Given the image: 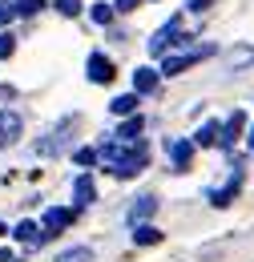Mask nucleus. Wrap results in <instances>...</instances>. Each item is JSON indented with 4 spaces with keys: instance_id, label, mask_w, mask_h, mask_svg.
<instances>
[{
    "instance_id": "nucleus-11",
    "label": "nucleus",
    "mask_w": 254,
    "mask_h": 262,
    "mask_svg": "<svg viewBox=\"0 0 254 262\" xmlns=\"http://www.w3.org/2000/svg\"><path fill=\"white\" fill-rule=\"evenodd\" d=\"M158 77H161V69H137L133 73V93H154Z\"/></svg>"
},
{
    "instance_id": "nucleus-24",
    "label": "nucleus",
    "mask_w": 254,
    "mask_h": 262,
    "mask_svg": "<svg viewBox=\"0 0 254 262\" xmlns=\"http://www.w3.org/2000/svg\"><path fill=\"white\" fill-rule=\"evenodd\" d=\"M57 12H61V16H77L81 4H77V0H57Z\"/></svg>"
},
{
    "instance_id": "nucleus-1",
    "label": "nucleus",
    "mask_w": 254,
    "mask_h": 262,
    "mask_svg": "<svg viewBox=\"0 0 254 262\" xmlns=\"http://www.w3.org/2000/svg\"><path fill=\"white\" fill-rule=\"evenodd\" d=\"M214 53V45H194V49H186V53H174V57H165L161 61V77H178L182 69H190V65H198L202 57H210Z\"/></svg>"
},
{
    "instance_id": "nucleus-19",
    "label": "nucleus",
    "mask_w": 254,
    "mask_h": 262,
    "mask_svg": "<svg viewBox=\"0 0 254 262\" xmlns=\"http://www.w3.org/2000/svg\"><path fill=\"white\" fill-rule=\"evenodd\" d=\"M57 262H93V250L89 246H73V250L57 254Z\"/></svg>"
},
{
    "instance_id": "nucleus-29",
    "label": "nucleus",
    "mask_w": 254,
    "mask_h": 262,
    "mask_svg": "<svg viewBox=\"0 0 254 262\" xmlns=\"http://www.w3.org/2000/svg\"><path fill=\"white\" fill-rule=\"evenodd\" d=\"M0 262H12V254H8V250H0Z\"/></svg>"
},
{
    "instance_id": "nucleus-17",
    "label": "nucleus",
    "mask_w": 254,
    "mask_h": 262,
    "mask_svg": "<svg viewBox=\"0 0 254 262\" xmlns=\"http://www.w3.org/2000/svg\"><path fill=\"white\" fill-rule=\"evenodd\" d=\"M133 242H137V246H154V242H161V230L150 226V222H145V226H133Z\"/></svg>"
},
{
    "instance_id": "nucleus-22",
    "label": "nucleus",
    "mask_w": 254,
    "mask_h": 262,
    "mask_svg": "<svg viewBox=\"0 0 254 262\" xmlns=\"http://www.w3.org/2000/svg\"><path fill=\"white\" fill-rule=\"evenodd\" d=\"M40 8H49L45 0H16V12L20 16H32V12H40Z\"/></svg>"
},
{
    "instance_id": "nucleus-5",
    "label": "nucleus",
    "mask_w": 254,
    "mask_h": 262,
    "mask_svg": "<svg viewBox=\"0 0 254 262\" xmlns=\"http://www.w3.org/2000/svg\"><path fill=\"white\" fill-rule=\"evenodd\" d=\"M145 165H150V154H145V145H133L125 162H121V165H113V173H117V178H133V173H141Z\"/></svg>"
},
{
    "instance_id": "nucleus-15",
    "label": "nucleus",
    "mask_w": 254,
    "mask_h": 262,
    "mask_svg": "<svg viewBox=\"0 0 254 262\" xmlns=\"http://www.w3.org/2000/svg\"><path fill=\"white\" fill-rule=\"evenodd\" d=\"M218 141H222V125L218 121H206L202 129L194 133V145H218Z\"/></svg>"
},
{
    "instance_id": "nucleus-13",
    "label": "nucleus",
    "mask_w": 254,
    "mask_h": 262,
    "mask_svg": "<svg viewBox=\"0 0 254 262\" xmlns=\"http://www.w3.org/2000/svg\"><path fill=\"white\" fill-rule=\"evenodd\" d=\"M69 218H73L69 210H45V242H49L61 226H69Z\"/></svg>"
},
{
    "instance_id": "nucleus-31",
    "label": "nucleus",
    "mask_w": 254,
    "mask_h": 262,
    "mask_svg": "<svg viewBox=\"0 0 254 262\" xmlns=\"http://www.w3.org/2000/svg\"><path fill=\"white\" fill-rule=\"evenodd\" d=\"M0 234H8V226H4V222H0Z\"/></svg>"
},
{
    "instance_id": "nucleus-20",
    "label": "nucleus",
    "mask_w": 254,
    "mask_h": 262,
    "mask_svg": "<svg viewBox=\"0 0 254 262\" xmlns=\"http://www.w3.org/2000/svg\"><path fill=\"white\" fill-rule=\"evenodd\" d=\"M113 12H117V4H105V0L93 4V20H97V25H109V20H113Z\"/></svg>"
},
{
    "instance_id": "nucleus-26",
    "label": "nucleus",
    "mask_w": 254,
    "mask_h": 262,
    "mask_svg": "<svg viewBox=\"0 0 254 262\" xmlns=\"http://www.w3.org/2000/svg\"><path fill=\"white\" fill-rule=\"evenodd\" d=\"M97 162V149H77V165H93Z\"/></svg>"
},
{
    "instance_id": "nucleus-4",
    "label": "nucleus",
    "mask_w": 254,
    "mask_h": 262,
    "mask_svg": "<svg viewBox=\"0 0 254 262\" xmlns=\"http://www.w3.org/2000/svg\"><path fill=\"white\" fill-rule=\"evenodd\" d=\"M154 214H158V198L154 194L133 198V206H129V226H145V218H154Z\"/></svg>"
},
{
    "instance_id": "nucleus-6",
    "label": "nucleus",
    "mask_w": 254,
    "mask_h": 262,
    "mask_svg": "<svg viewBox=\"0 0 254 262\" xmlns=\"http://www.w3.org/2000/svg\"><path fill=\"white\" fill-rule=\"evenodd\" d=\"M25 129V121H20V113L16 109H0V145H12L16 137Z\"/></svg>"
},
{
    "instance_id": "nucleus-27",
    "label": "nucleus",
    "mask_w": 254,
    "mask_h": 262,
    "mask_svg": "<svg viewBox=\"0 0 254 262\" xmlns=\"http://www.w3.org/2000/svg\"><path fill=\"white\" fill-rule=\"evenodd\" d=\"M137 4H141V0H117V12H133Z\"/></svg>"
},
{
    "instance_id": "nucleus-23",
    "label": "nucleus",
    "mask_w": 254,
    "mask_h": 262,
    "mask_svg": "<svg viewBox=\"0 0 254 262\" xmlns=\"http://www.w3.org/2000/svg\"><path fill=\"white\" fill-rule=\"evenodd\" d=\"M16 53V40H12V33H0V57H12Z\"/></svg>"
},
{
    "instance_id": "nucleus-7",
    "label": "nucleus",
    "mask_w": 254,
    "mask_h": 262,
    "mask_svg": "<svg viewBox=\"0 0 254 262\" xmlns=\"http://www.w3.org/2000/svg\"><path fill=\"white\" fill-rule=\"evenodd\" d=\"M85 69H89V81H93V85H109V81H113V61H109L105 53H93Z\"/></svg>"
},
{
    "instance_id": "nucleus-10",
    "label": "nucleus",
    "mask_w": 254,
    "mask_h": 262,
    "mask_svg": "<svg viewBox=\"0 0 254 262\" xmlns=\"http://www.w3.org/2000/svg\"><path fill=\"white\" fill-rule=\"evenodd\" d=\"M93 178H89V173H77V178H73V202H77V206H89V202H93Z\"/></svg>"
},
{
    "instance_id": "nucleus-16",
    "label": "nucleus",
    "mask_w": 254,
    "mask_h": 262,
    "mask_svg": "<svg viewBox=\"0 0 254 262\" xmlns=\"http://www.w3.org/2000/svg\"><path fill=\"white\" fill-rule=\"evenodd\" d=\"M117 117H137V93H121V97H113V105H109Z\"/></svg>"
},
{
    "instance_id": "nucleus-2",
    "label": "nucleus",
    "mask_w": 254,
    "mask_h": 262,
    "mask_svg": "<svg viewBox=\"0 0 254 262\" xmlns=\"http://www.w3.org/2000/svg\"><path fill=\"white\" fill-rule=\"evenodd\" d=\"M178 36H182V20L174 16L170 25H161L158 33H154V40H150V53H154V57H165V49H174V45H182Z\"/></svg>"
},
{
    "instance_id": "nucleus-8",
    "label": "nucleus",
    "mask_w": 254,
    "mask_h": 262,
    "mask_svg": "<svg viewBox=\"0 0 254 262\" xmlns=\"http://www.w3.org/2000/svg\"><path fill=\"white\" fill-rule=\"evenodd\" d=\"M238 186H242V169H234V173H230V182H226L222 190H210V202H214L218 210H226V206L234 202V194H238Z\"/></svg>"
},
{
    "instance_id": "nucleus-18",
    "label": "nucleus",
    "mask_w": 254,
    "mask_h": 262,
    "mask_svg": "<svg viewBox=\"0 0 254 262\" xmlns=\"http://www.w3.org/2000/svg\"><path fill=\"white\" fill-rule=\"evenodd\" d=\"M242 125H246V117H242V113L234 109V113H230V121L222 125V145H230V141H234V137L242 133Z\"/></svg>"
},
{
    "instance_id": "nucleus-21",
    "label": "nucleus",
    "mask_w": 254,
    "mask_h": 262,
    "mask_svg": "<svg viewBox=\"0 0 254 262\" xmlns=\"http://www.w3.org/2000/svg\"><path fill=\"white\" fill-rule=\"evenodd\" d=\"M12 16H20V12H16V0H0V29L12 25Z\"/></svg>"
},
{
    "instance_id": "nucleus-14",
    "label": "nucleus",
    "mask_w": 254,
    "mask_h": 262,
    "mask_svg": "<svg viewBox=\"0 0 254 262\" xmlns=\"http://www.w3.org/2000/svg\"><path fill=\"white\" fill-rule=\"evenodd\" d=\"M12 234H16V242H29V246H40V242H45V230L36 226V222H20Z\"/></svg>"
},
{
    "instance_id": "nucleus-25",
    "label": "nucleus",
    "mask_w": 254,
    "mask_h": 262,
    "mask_svg": "<svg viewBox=\"0 0 254 262\" xmlns=\"http://www.w3.org/2000/svg\"><path fill=\"white\" fill-rule=\"evenodd\" d=\"M250 61H254L250 49H238V53H230V65H250Z\"/></svg>"
},
{
    "instance_id": "nucleus-30",
    "label": "nucleus",
    "mask_w": 254,
    "mask_h": 262,
    "mask_svg": "<svg viewBox=\"0 0 254 262\" xmlns=\"http://www.w3.org/2000/svg\"><path fill=\"white\" fill-rule=\"evenodd\" d=\"M246 141H250V149H254V125H250V133H246Z\"/></svg>"
},
{
    "instance_id": "nucleus-28",
    "label": "nucleus",
    "mask_w": 254,
    "mask_h": 262,
    "mask_svg": "<svg viewBox=\"0 0 254 262\" xmlns=\"http://www.w3.org/2000/svg\"><path fill=\"white\" fill-rule=\"evenodd\" d=\"M214 0H190V12H202V8H210Z\"/></svg>"
},
{
    "instance_id": "nucleus-12",
    "label": "nucleus",
    "mask_w": 254,
    "mask_h": 262,
    "mask_svg": "<svg viewBox=\"0 0 254 262\" xmlns=\"http://www.w3.org/2000/svg\"><path fill=\"white\" fill-rule=\"evenodd\" d=\"M141 129H145V121H141V113H137V117H125V125L117 129V141H125V145H137V137H141Z\"/></svg>"
},
{
    "instance_id": "nucleus-9",
    "label": "nucleus",
    "mask_w": 254,
    "mask_h": 262,
    "mask_svg": "<svg viewBox=\"0 0 254 262\" xmlns=\"http://www.w3.org/2000/svg\"><path fill=\"white\" fill-rule=\"evenodd\" d=\"M165 154H170V162L178 165V169H190V158H194V141H170V145H165Z\"/></svg>"
},
{
    "instance_id": "nucleus-3",
    "label": "nucleus",
    "mask_w": 254,
    "mask_h": 262,
    "mask_svg": "<svg viewBox=\"0 0 254 262\" xmlns=\"http://www.w3.org/2000/svg\"><path fill=\"white\" fill-rule=\"evenodd\" d=\"M69 133H73V121H61L45 141H36V154H40V158H57V154L65 149V141H69Z\"/></svg>"
}]
</instances>
